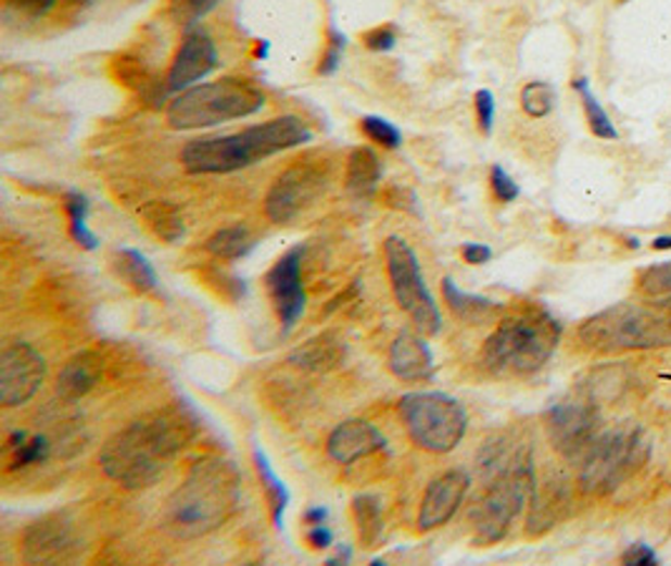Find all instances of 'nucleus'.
<instances>
[{
    "instance_id": "obj_47",
    "label": "nucleus",
    "mask_w": 671,
    "mask_h": 566,
    "mask_svg": "<svg viewBox=\"0 0 671 566\" xmlns=\"http://www.w3.org/2000/svg\"><path fill=\"white\" fill-rule=\"evenodd\" d=\"M350 562H353V549H350V546H340L332 556H327V564H330V566L350 564Z\"/></svg>"
},
{
    "instance_id": "obj_3",
    "label": "nucleus",
    "mask_w": 671,
    "mask_h": 566,
    "mask_svg": "<svg viewBox=\"0 0 671 566\" xmlns=\"http://www.w3.org/2000/svg\"><path fill=\"white\" fill-rule=\"evenodd\" d=\"M313 129L305 118L284 114L269 122L246 126L237 134L221 137H199L183 143L181 166L189 174H231L262 162L287 149L313 141Z\"/></svg>"
},
{
    "instance_id": "obj_4",
    "label": "nucleus",
    "mask_w": 671,
    "mask_h": 566,
    "mask_svg": "<svg viewBox=\"0 0 671 566\" xmlns=\"http://www.w3.org/2000/svg\"><path fill=\"white\" fill-rule=\"evenodd\" d=\"M561 340V325L543 310L514 315L495 328L483 342V368L501 378L531 376L550 361Z\"/></svg>"
},
{
    "instance_id": "obj_21",
    "label": "nucleus",
    "mask_w": 671,
    "mask_h": 566,
    "mask_svg": "<svg viewBox=\"0 0 671 566\" xmlns=\"http://www.w3.org/2000/svg\"><path fill=\"white\" fill-rule=\"evenodd\" d=\"M101 376H103V357L99 353H93V350H84V353H76L61 368L59 380H55V393H59L66 403H76L99 386Z\"/></svg>"
},
{
    "instance_id": "obj_49",
    "label": "nucleus",
    "mask_w": 671,
    "mask_h": 566,
    "mask_svg": "<svg viewBox=\"0 0 671 566\" xmlns=\"http://www.w3.org/2000/svg\"><path fill=\"white\" fill-rule=\"evenodd\" d=\"M654 250L657 252H664V250H671V235H664V237H657L654 239Z\"/></svg>"
},
{
    "instance_id": "obj_17",
    "label": "nucleus",
    "mask_w": 671,
    "mask_h": 566,
    "mask_svg": "<svg viewBox=\"0 0 671 566\" xmlns=\"http://www.w3.org/2000/svg\"><path fill=\"white\" fill-rule=\"evenodd\" d=\"M470 489V478L463 471H445L428 483L418 512V529L433 531L441 529L458 514V508Z\"/></svg>"
},
{
    "instance_id": "obj_26",
    "label": "nucleus",
    "mask_w": 671,
    "mask_h": 566,
    "mask_svg": "<svg viewBox=\"0 0 671 566\" xmlns=\"http://www.w3.org/2000/svg\"><path fill=\"white\" fill-rule=\"evenodd\" d=\"M114 267L118 277L129 287H134L136 292L149 294L159 287V275L154 265H151L147 254L134 250V247H118L114 252Z\"/></svg>"
},
{
    "instance_id": "obj_32",
    "label": "nucleus",
    "mask_w": 671,
    "mask_h": 566,
    "mask_svg": "<svg viewBox=\"0 0 671 566\" xmlns=\"http://www.w3.org/2000/svg\"><path fill=\"white\" fill-rule=\"evenodd\" d=\"M221 3L224 0H169L166 13H169V18L177 23L179 28L189 30L197 28L199 23H202L212 11H217Z\"/></svg>"
},
{
    "instance_id": "obj_34",
    "label": "nucleus",
    "mask_w": 671,
    "mask_h": 566,
    "mask_svg": "<svg viewBox=\"0 0 671 566\" xmlns=\"http://www.w3.org/2000/svg\"><path fill=\"white\" fill-rule=\"evenodd\" d=\"M359 131H363L370 141L378 143V147L390 149V151L401 149V143H403V131L397 129L393 122H388V118H382V116H372V114L363 116L359 118Z\"/></svg>"
},
{
    "instance_id": "obj_36",
    "label": "nucleus",
    "mask_w": 671,
    "mask_h": 566,
    "mask_svg": "<svg viewBox=\"0 0 671 566\" xmlns=\"http://www.w3.org/2000/svg\"><path fill=\"white\" fill-rule=\"evenodd\" d=\"M55 5L59 0H5L3 13L15 21H41Z\"/></svg>"
},
{
    "instance_id": "obj_45",
    "label": "nucleus",
    "mask_w": 671,
    "mask_h": 566,
    "mask_svg": "<svg viewBox=\"0 0 671 566\" xmlns=\"http://www.w3.org/2000/svg\"><path fill=\"white\" fill-rule=\"evenodd\" d=\"M624 564H631V566H644V564H659V556L651 552L646 544H636L631 546L629 552L624 554Z\"/></svg>"
},
{
    "instance_id": "obj_29",
    "label": "nucleus",
    "mask_w": 671,
    "mask_h": 566,
    "mask_svg": "<svg viewBox=\"0 0 671 566\" xmlns=\"http://www.w3.org/2000/svg\"><path fill=\"white\" fill-rule=\"evenodd\" d=\"M5 451L8 456H11L8 471H21V468L48 461V456H51V443H48L46 436H30L26 430H13V433L8 436Z\"/></svg>"
},
{
    "instance_id": "obj_40",
    "label": "nucleus",
    "mask_w": 671,
    "mask_h": 566,
    "mask_svg": "<svg viewBox=\"0 0 671 566\" xmlns=\"http://www.w3.org/2000/svg\"><path fill=\"white\" fill-rule=\"evenodd\" d=\"M476 118H478V129H481L485 137H491L493 122H495V96L489 89L476 91Z\"/></svg>"
},
{
    "instance_id": "obj_33",
    "label": "nucleus",
    "mask_w": 671,
    "mask_h": 566,
    "mask_svg": "<svg viewBox=\"0 0 671 566\" xmlns=\"http://www.w3.org/2000/svg\"><path fill=\"white\" fill-rule=\"evenodd\" d=\"M556 103V91L554 86L546 81H531L523 86L521 91V109L526 111V116L531 118H543L554 111Z\"/></svg>"
},
{
    "instance_id": "obj_25",
    "label": "nucleus",
    "mask_w": 671,
    "mask_h": 566,
    "mask_svg": "<svg viewBox=\"0 0 671 566\" xmlns=\"http://www.w3.org/2000/svg\"><path fill=\"white\" fill-rule=\"evenodd\" d=\"M252 461H254V468H257V474H259L262 489H265L271 524H275V529L279 531L284 526L287 506H290V489H287L282 478H279L275 468H271L267 453L262 451V445H254V449H252Z\"/></svg>"
},
{
    "instance_id": "obj_15",
    "label": "nucleus",
    "mask_w": 671,
    "mask_h": 566,
    "mask_svg": "<svg viewBox=\"0 0 671 566\" xmlns=\"http://www.w3.org/2000/svg\"><path fill=\"white\" fill-rule=\"evenodd\" d=\"M219 68V51L212 36L202 28L183 30V38L174 53L172 66L166 71L164 86L166 93L177 96L181 91L197 86L202 78H206Z\"/></svg>"
},
{
    "instance_id": "obj_43",
    "label": "nucleus",
    "mask_w": 671,
    "mask_h": 566,
    "mask_svg": "<svg viewBox=\"0 0 671 566\" xmlns=\"http://www.w3.org/2000/svg\"><path fill=\"white\" fill-rule=\"evenodd\" d=\"M463 260L468 262V265H485V262L493 260V250L489 244H481V242H466L463 244Z\"/></svg>"
},
{
    "instance_id": "obj_27",
    "label": "nucleus",
    "mask_w": 671,
    "mask_h": 566,
    "mask_svg": "<svg viewBox=\"0 0 671 566\" xmlns=\"http://www.w3.org/2000/svg\"><path fill=\"white\" fill-rule=\"evenodd\" d=\"M139 214L151 232L166 244H179L183 232H187L179 206L166 202V199H151V202L141 206Z\"/></svg>"
},
{
    "instance_id": "obj_11",
    "label": "nucleus",
    "mask_w": 671,
    "mask_h": 566,
    "mask_svg": "<svg viewBox=\"0 0 671 566\" xmlns=\"http://www.w3.org/2000/svg\"><path fill=\"white\" fill-rule=\"evenodd\" d=\"M327 172L322 166L300 162L284 169L271 181L265 194V214L275 225H290L300 212L317 202V197L325 191Z\"/></svg>"
},
{
    "instance_id": "obj_44",
    "label": "nucleus",
    "mask_w": 671,
    "mask_h": 566,
    "mask_svg": "<svg viewBox=\"0 0 671 566\" xmlns=\"http://www.w3.org/2000/svg\"><path fill=\"white\" fill-rule=\"evenodd\" d=\"M388 204L395 206V210H403V212H413L418 214V202H415V194L407 189H401V187H393L385 194Z\"/></svg>"
},
{
    "instance_id": "obj_16",
    "label": "nucleus",
    "mask_w": 671,
    "mask_h": 566,
    "mask_svg": "<svg viewBox=\"0 0 671 566\" xmlns=\"http://www.w3.org/2000/svg\"><path fill=\"white\" fill-rule=\"evenodd\" d=\"M78 552H81V539L76 537L74 521L63 514L43 516L23 533V559L28 564L71 562Z\"/></svg>"
},
{
    "instance_id": "obj_8",
    "label": "nucleus",
    "mask_w": 671,
    "mask_h": 566,
    "mask_svg": "<svg viewBox=\"0 0 671 566\" xmlns=\"http://www.w3.org/2000/svg\"><path fill=\"white\" fill-rule=\"evenodd\" d=\"M407 436L428 453H451L468 430V413L460 401L441 390L405 393L397 403Z\"/></svg>"
},
{
    "instance_id": "obj_2",
    "label": "nucleus",
    "mask_w": 671,
    "mask_h": 566,
    "mask_svg": "<svg viewBox=\"0 0 671 566\" xmlns=\"http://www.w3.org/2000/svg\"><path fill=\"white\" fill-rule=\"evenodd\" d=\"M242 501L237 466L221 456L199 458L166 501L162 526L174 539H199L231 519Z\"/></svg>"
},
{
    "instance_id": "obj_38",
    "label": "nucleus",
    "mask_w": 671,
    "mask_h": 566,
    "mask_svg": "<svg viewBox=\"0 0 671 566\" xmlns=\"http://www.w3.org/2000/svg\"><path fill=\"white\" fill-rule=\"evenodd\" d=\"M491 191H493V197L503 204L516 202V199L521 197V187L516 185L514 177H510V174L503 169L501 164L491 166Z\"/></svg>"
},
{
    "instance_id": "obj_5",
    "label": "nucleus",
    "mask_w": 671,
    "mask_h": 566,
    "mask_svg": "<svg viewBox=\"0 0 671 566\" xmlns=\"http://www.w3.org/2000/svg\"><path fill=\"white\" fill-rule=\"evenodd\" d=\"M583 348L594 353H624L671 345V302H619L602 310L579 328Z\"/></svg>"
},
{
    "instance_id": "obj_48",
    "label": "nucleus",
    "mask_w": 671,
    "mask_h": 566,
    "mask_svg": "<svg viewBox=\"0 0 671 566\" xmlns=\"http://www.w3.org/2000/svg\"><path fill=\"white\" fill-rule=\"evenodd\" d=\"M93 0H61L63 8H71V11H84V8H89Z\"/></svg>"
},
{
    "instance_id": "obj_42",
    "label": "nucleus",
    "mask_w": 671,
    "mask_h": 566,
    "mask_svg": "<svg viewBox=\"0 0 671 566\" xmlns=\"http://www.w3.org/2000/svg\"><path fill=\"white\" fill-rule=\"evenodd\" d=\"M307 544L315 549V552H325L334 544V533L327 524H315L307 526Z\"/></svg>"
},
{
    "instance_id": "obj_6",
    "label": "nucleus",
    "mask_w": 671,
    "mask_h": 566,
    "mask_svg": "<svg viewBox=\"0 0 671 566\" xmlns=\"http://www.w3.org/2000/svg\"><path fill=\"white\" fill-rule=\"evenodd\" d=\"M265 93L246 78H219L197 84L169 101L166 124L177 131L212 129V126L250 118L265 109Z\"/></svg>"
},
{
    "instance_id": "obj_39",
    "label": "nucleus",
    "mask_w": 671,
    "mask_h": 566,
    "mask_svg": "<svg viewBox=\"0 0 671 566\" xmlns=\"http://www.w3.org/2000/svg\"><path fill=\"white\" fill-rule=\"evenodd\" d=\"M363 43L367 51H372V53L393 51V48L397 46V28L390 26V23H385V26H375L372 30H367V34L363 36Z\"/></svg>"
},
{
    "instance_id": "obj_31",
    "label": "nucleus",
    "mask_w": 671,
    "mask_h": 566,
    "mask_svg": "<svg viewBox=\"0 0 671 566\" xmlns=\"http://www.w3.org/2000/svg\"><path fill=\"white\" fill-rule=\"evenodd\" d=\"M573 89H577L579 96H581V103H583V111H586V122H588L591 134H594V137H598V139L617 141L619 139L617 126L611 124L609 114H606L602 103L596 101V96L591 93L586 78H577V81H573Z\"/></svg>"
},
{
    "instance_id": "obj_30",
    "label": "nucleus",
    "mask_w": 671,
    "mask_h": 566,
    "mask_svg": "<svg viewBox=\"0 0 671 566\" xmlns=\"http://www.w3.org/2000/svg\"><path fill=\"white\" fill-rule=\"evenodd\" d=\"M353 516H355L359 544L367 549L380 546L382 529H385V524H382L380 499L372 496V493H357V496L353 499Z\"/></svg>"
},
{
    "instance_id": "obj_9",
    "label": "nucleus",
    "mask_w": 671,
    "mask_h": 566,
    "mask_svg": "<svg viewBox=\"0 0 671 566\" xmlns=\"http://www.w3.org/2000/svg\"><path fill=\"white\" fill-rule=\"evenodd\" d=\"M536 489V476L529 461L516 458L514 466L495 476L485 496L478 501L470 524H473V539L478 546L498 544L506 537L510 524L523 512Z\"/></svg>"
},
{
    "instance_id": "obj_35",
    "label": "nucleus",
    "mask_w": 671,
    "mask_h": 566,
    "mask_svg": "<svg viewBox=\"0 0 671 566\" xmlns=\"http://www.w3.org/2000/svg\"><path fill=\"white\" fill-rule=\"evenodd\" d=\"M345 46H347V38L340 28H334V26L327 28V46H325V51H322V55H319V63H317L319 76L338 74V68L342 63V53H345Z\"/></svg>"
},
{
    "instance_id": "obj_13",
    "label": "nucleus",
    "mask_w": 671,
    "mask_h": 566,
    "mask_svg": "<svg viewBox=\"0 0 671 566\" xmlns=\"http://www.w3.org/2000/svg\"><path fill=\"white\" fill-rule=\"evenodd\" d=\"M46 357L28 342H11L0 353V403L5 408L28 403L46 380Z\"/></svg>"
},
{
    "instance_id": "obj_14",
    "label": "nucleus",
    "mask_w": 671,
    "mask_h": 566,
    "mask_svg": "<svg viewBox=\"0 0 671 566\" xmlns=\"http://www.w3.org/2000/svg\"><path fill=\"white\" fill-rule=\"evenodd\" d=\"M302 254H305L302 247H292L265 275V290L284 332H290L297 325L307 307V292L305 285H302Z\"/></svg>"
},
{
    "instance_id": "obj_23",
    "label": "nucleus",
    "mask_w": 671,
    "mask_h": 566,
    "mask_svg": "<svg viewBox=\"0 0 671 566\" xmlns=\"http://www.w3.org/2000/svg\"><path fill=\"white\" fill-rule=\"evenodd\" d=\"M382 162L378 151L370 147H355L347 156L345 187L357 199H370L380 187Z\"/></svg>"
},
{
    "instance_id": "obj_18",
    "label": "nucleus",
    "mask_w": 671,
    "mask_h": 566,
    "mask_svg": "<svg viewBox=\"0 0 671 566\" xmlns=\"http://www.w3.org/2000/svg\"><path fill=\"white\" fill-rule=\"evenodd\" d=\"M385 445L388 441L385 436H382V430L375 428L370 420L350 418L345 424L334 426L332 433L327 436V456H330L334 464L350 466L359 458L385 451Z\"/></svg>"
},
{
    "instance_id": "obj_10",
    "label": "nucleus",
    "mask_w": 671,
    "mask_h": 566,
    "mask_svg": "<svg viewBox=\"0 0 671 566\" xmlns=\"http://www.w3.org/2000/svg\"><path fill=\"white\" fill-rule=\"evenodd\" d=\"M382 252H385V267L397 307L410 317L415 328L422 335L441 332V310H438V302L428 290L426 277H422L420 269V260L413 247L407 244L403 237L390 235L385 242H382Z\"/></svg>"
},
{
    "instance_id": "obj_19",
    "label": "nucleus",
    "mask_w": 671,
    "mask_h": 566,
    "mask_svg": "<svg viewBox=\"0 0 671 566\" xmlns=\"http://www.w3.org/2000/svg\"><path fill=\"white\" fill-rule=\"evenodd\" d=\"M388 368L395 378L418 382V380H433L435 378V357L433 350L420 335L401 332L393 340L388 353Z\"/></svg>"
},
{
    "instance_id": "obj_37",
    "label": "nucleus",
    "mask_w": 671,
    "mask_h": 566,
    "mask_svg": "<svg viewBox=\"0 0 671 566\" xmlns=\"http://www.w3.org/2000/svg\"><path fill=\"white\" fill-rule=\"evenodd\" d=\"M638 287H642V292L649 294V298H669L671 294V262L646 267L644 273L638 275Z\"/></svg>"
},
{
    "instance_id": "obj_22",
    "label": "nucleus",
    "mask_w": 671,
    "mask_h": 566,
    "mask_svg": "<svg viewBox=\"0 0 671 566\" xmlns=\"http://www.w3.org/2000/svg\"><path fill=\"white\" fill-rule=\"evenodd\" d=\"M569 489L564 483H546L543 489H533V496L529 501V524H526V531L531 537H541L548 529L564 519L566 508H569Z\"/></svg>"
},
{
    "instance_id": "obj_20",
    "label": "nucleus",
    "mask_w": 671,
    "mask_h": 566,
    "mask_svg": "<svg viewBox=\"0 0 671 566\" xmlns=\"http://www.w3.org/2000/svg\"><path fill=\"white\" fill-rule=\"evenodd\" d=\"M347 357V345L338 332H322L302 342L287 355V363L292 368H300L305 373H330L340 368Z\"/></svg>"
},
{
    "instance_id": "obj_12",
    "label": "nucleus",
    "mask_w": 671,
    "mask_h": 566,
    "mask_svg": "<svg viewBox=\"0 0 671 566\" xmlns=\"http://www.w3.org/2000/svg\"><path fill=\"white\" fill-rule=\"evenodd\" d=\"M548 438L554 449L569 461H583L596 438L602 436V416L596 403L569 398L548 411Z\"/></svg>"
},
{
    "instance_id": "obj_1",
    "label": "nucleus",
    "mask_w": 671,
    "mask_h": 566,
    "mask_svg": "<svg viewBox=\"0 0 671 566\" xmlns=\"http://www.w3.org/2000/svg\"><path fill=\"white\" fill-rule=\"evenodd\" d=\"M199 418L187 403H174L136 418L103 443L101 471L129 491L149 489L197 436Z\"/></svg>"
},
{
    "instance_id": "obj_24",
    "label": "nucleus",
    "mask_w": 671,
    "mask_h": 566,
    "mask_svg": "<svg viewBox=\"0 0 671 566\" xmlns=\"http://www.w3.org/2000/svg\"><path fill=\"white\" fill-rule=\"evenodd\" d=\"M443 300L451 313L458 317L463 323H483L485 317H491L493 313H498L501 305L495 300L483 298V294H473L460 290L455 285L453 277H443Z\"/></svg>"
},
{
    "instance_id": "obj_46",
    "label": "nucleus",
    "mask_w": 671,
    "mask_h": 566,
    "mask_svg": "<svg viewBox=\"0 0 671 566\" xmlns=\"http://www.w3.org/2000/svg\"><path fill=\"white\" fill-rule=\"evenodd\" d=\"M327 516H330L327 506H309V508H305V514H302V521H305L307 526L327 524Z\"/></svg>"
},
{
    "instance_id": "obj_28",
    "label": "nucleus",
    "mask_w": 671,
    "mask_h": 566,
    "mask_svg": "<svg viewBox=\"0 0 671 566\" xmlns=\"http://www.w3.org/2000/svg\"><path fill=\"white\" fill-rule=\"evenodd\" d=\"M204 247L214 260L237 262V260H244L246 254L257 247V239H254V235L250 232V227L231 225V227L217 229V232L206 239Z\"/></svg>"
},
{
    "instance_id": "obj_41",
    "label": "nucleus",
    "mask_w": 671,
    "mask_h": 566,
    "mask_svg": "<svg viewBox=\"0 0 671 566\" xmlns=\"http://www.w3.org/2000/svg\"><path fill=\"white\" fill-rule=\"evenodd\" d=\"M63 210L68 214V225H76V222H89V210L91 202L89 197L81 194L78 189H68L63 194Z\"/></svg>"
},
{
    "instance_id": "obj_50",
    "label": "nucleus",
    "mask_w": 671,
    "mask_h": 566,
    "mask_svg": "<svg viewBox=\"0 0 671 566\" xmlns=\"http://www.w3.org/2000/svg\"><path fill=\"white\" fill-rule=\"evenodd\" d=\"M267 53H269V41H257V46H254V55H257V59H267Z\"/></svg>"
},
{
    "instance_id": "obj_7",
    "label": "nucleus",
    "mask_w": 671,
    "mask_h": 566,
    "mask_svg": "<svg viewBox=\"0 0 671 566\" xmlns=\"http://www.w3.org/2000/svg\"><path fill=\"white\" fill-rule=\"evenodd\" d=\"M651 456V443L644 428L621 426L602 433L581 461L579 486L591 496H609L631 476L642 471Z\"/></svg>"
}]
</instances>
